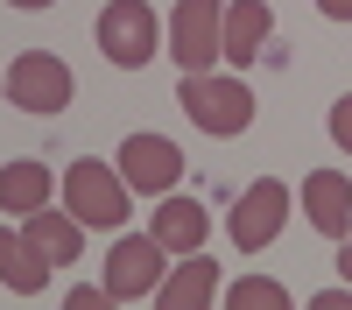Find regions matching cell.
Returning <instances> with one entry per match:
<instances>
[{
  "instance_id": "cell-9",
  "label": "cell",
  "mask_w": 352,
  "mask_h": 310,
  "mask_svg": "<svg viewBox=\"0 0 352 310\" xmlns=\"http://www.w3.org/2000/svg\"><path fill=\"white\" fill-rule=\"evenodd\" d=\"M303 219H310L324 240H345V233H352V184L338 177V169L303 177Z\"/></svg>"
},
{
  "instance_id": "cell-14",
  "label": "cell",
  "mask_w": 352,
  "mask_h": 310,
  "mask_svg": "<svg viewBox=\"0 0 352 310\" xmlns=\"http://www.w3.org/2000/svg\"><path fill=\"white\" fill-rule=\"evenodd\" d=\"M212 289H219V268L204 261V254H184V268L155 289V303L162 310H197V303H212Z\"/></svg>"
},
{
  "instance_id": "cell-6",
  "label": "cell",
  "mask_w": 352,
  "mask_h": 310,
  "mask_svg": "<svg viewBox=\"0 0 352 310\" xmlns=\"http://www.w3.org/2000/svg\"><path fill=\"white\" fill-rule=\"evenodd\" d=\"M120 177H127V190L162 197L169 184H184V148H176V141H162V134H127V148H120Z\"/></svg>"
},
{
  "instance_id": "cell-19",
  "label": "cell",
  "mask_w": 352,
  "mask_h": 310,
  "mask_svg": "<svg viewBox=\"0 0 352 310\" xmlns=\"http://www.w3.org/2000/svg\"><path fill=\"white\" fill-rule=\"evenodd\" d=\"M317 14H331V21H352V0H317Z\"/></svg>"
},
{
  "instance_id": "cell-20",
  "label": "cell",
  "mask_w": 352,
  "mask_h": 310,
  "mask_svg": "<svg viewBox=\"0 0 352 310\" xmlns=\"http://www.w3.org/2000/svg\"><path fill=\"white\" fill-rule=\"evenodd\" d=\"M338 268H345V282H352V240H345V254H338Z\"/></svg>"
},
{
  "instance_id": "cell-5",
  "label": "cell",
  "mask_w": 352,
  "mask_h": 310,
  "mask_svg": "<svg viewBox=\"0 0 352 310\" xmlns=\"http://www.w3.org/2000/svg\"><path fill=\"white\" fill-rule=\"evenodd\" d=\"M99 49H106L120 71H141V64L155 56V14L141 8V0H113V8L99 14Z\"/></svg>"
},
{
  "instance_id": "cell-16",
  "label": "cell",
  "mask_w": 352,
  "mask_h": 310,
  "mask_svg": "<svg viewBox=\"0 0 352 310\" xmlns=\"http://www.w3.org/2000/svg\"><path fill=\"white\" fill-rule=\"evenodd\" d=\"M226 310H289V296H282V282H268V275H247V282H232Z\"/></svg>"
},
{
  "instance_id": "cell-3",
  "label": "cell",
  "mask_w": 352,
  "mask_h": 310,
  "mask_svg": "<svg viewBox=\"0 0 352 310\" xmlns=\"http://www.w3.org/2000/svg\"><path fill=\"white\" fill-rule=\"evenodd\" d=\"M71 92H78V78H71L64 56H50V49L14 56V71H8V99H14L21 113H64Z\"/></svg>"
},
{
  "instance_id": "cell-2",
  "label": "cell",
  "mask_w": 352,
  "mask_h": 310,
  "mask_svg": "<svg viewBox=\"0 0 352 310\" xmlns=\"http://www.w3.org/2000/svg\"><path fill=\"white\" fill-rule=\"evenodd\" d=\"M127 177L120 169H106V162H71V177H64V205L78 225H127Z\"/></svg>"
},
{
  "instance_id": "cell-12",
  "label": "cell",
  "mask_w": 352,
  "mask_h": 310,
  "mask_svg": "<svg viewBox=\"0 0 352 310\" xmlns=\"http://www.w3.org/2000/svg\"><path fill=\"white\" fill-rule=\"evenodd\" d=\"M0 282H8L14 296H36L43 282H50V261H43V247L14 233V225H0Z\"/></svg>"
},
{
  "instance_id": "cell-11",
  "label": "cell",
  "mask_w": 352,
  "mask_h": 310,
  "mask_svg": "<svg viewBox=\"0 0 352 310\" xmlns=\"http://www.w3.org/2000/svg\"><path fill=\"white\" fill-rule=\"evenodd\" d=\"M204 225H212V212H204L197 197H162L155 219H148V233L162 240V254H197L204 247Z\"/></svg>"
},
{
  "instance_id": "cell-21",
  "label": "cell",
  "mask_w": 352,
  "mask_h": 310,
  "mask_svg": "<svg viewBox=\"0 0 352 310\" xmlns=\"http://www.w3.org/2000/svg\"><path fill=\"white\" fill-rule=\"evenodd\" d=\"M8 8H56V0H8Z\"/></svg>"
},
{
  "instance_id": "cell-4",
  "label": "cell",
  "mask_w": 352,
  "mask_h": 310,
  "mask_svg": "<svg viewBox=\"0 0 352 310\" xmlns=\"http://www.w3.org/2000/svg\"><path fill=\"white\" fill-rule=\"evenodd\" d=\"M219 28H226V0H184V8L169 14L176 71H212V56H219Z\"/></svg>"
},
{
  "instance_id": "cell-7",
  "label": "cell",
  "mask_w": 352,
  "mask_h": 310,
  "mask_svg": "<svg viewBox=\"0 0 352 310\" xmlns=\"http://www.w3.org/2000/svg\"><path fill=\"white\" fill-rule=\"evenodd\" d=\"M106 289H113V303H127V296H155L162 289V240L148 233V240H120L106 254Z\"/></svg>"
},
{
  "instance_id": "cell-17",
  "label": "cell",
  "mask_w": 352,
  "mask_h": 310,
  "mask_svg": "<svg viewBox=\"0 0 352 310\" xmlns=\"http://www.w3.org/2000/svg\"><path fill=\"white\" fill-rule=\"evenodd\" d=\"M331 141H338V148L352 155V92H345V99L331 106Z\"/></svg>"
},
{
  "instance_id": "cell-8",
  "label": "cell",
  "mask_w": 352,
  "mask_h": 310,
  "mask_svg": "<svg viewBox=\"0 0 352 310\" xmlns=\"http://www.w3.org/2000/svg\"><path fill=\"white\" fill-rule=\"evenodd\" d=\"M282 219H289V190L275 184V177H261L240 205H232V240H240V254H254V247H268L275 233H282Z\"/></svg>"
},
{
  "instance_id": "cell-15",
  "label": "cell",
  "mask_w": 352,
  "mask_h": 310,
  "mask_svg": "<svg viewBox=\"0 0 352 310\" xmlns=\"http://www.w3.org/2000/svg\"><path fill=\"white\" fill-rule=\"evenodd\" d=\"M50 190H56V184H50L43 162H8V169H0V212H21V219H28V212L50 205Z\"/></svg>"
},
{
  "instance_id": "cell-1",
  "label": "cell",
  "mask_w": 352,
  "mask_h": 310,
  "mask_svg": "<svg viewBox=\"0 0 352 310\" xmlns=\"http://www.w3.org/2000/svg\"><path fill=\"white\" fill-rule=\"evenodd\" d=\"M184 113L204 127V134H219V141H232V134H247V120H254V92L240 78H212V71H190L184 78Z\"/></svg>"
},
{
  "instance_id": "cell-10",
  "label": "cell",
  "mask_w": 352,
  "mask_h": 310,
  "mask_svg": "<svg viewBox=\"0 0 352 310\" xmlns=\"http://www.w3.org/2000/svg\"><path fill=\"white\" fill-rule=\"evenodd\" d=\"M268 43H275V14L261 8V0H232V8H226V28H219V56H232V64L247 71Z\"/></svg>"
},
{
  "instance_id": "cell-13",
  "label": "cell",
  "mask_w": 352,
  "mask_h": 310,
  "mask_svg": "<svg viewBox=\"0 0 352 310\" xmlns=\"http://www.w3.org/2000/svg\"><path fill=\"white\" fill-rule=\"evenodd\" d=\"M21 233L43 247V261H50V268H71L78 254H85L78 219H71V212H50V205H43V212H28V225H21Z\"/></svg>"
},
{
  "instance_id": "cell-18",
  "label": "cell",
  "mask_w": 352,
  "mask_h": 310,
  "mask_svg": "<svg viewBox=\"0 0 352 310\" xmlns=\"http://www.w3.org/2000/svg\"><path fill=\"white\" fill-rule=\"evenodd\" d=\"M64 303H71V310H106V303H113V289H71Z\"/></svg>"
}]
</instances>
